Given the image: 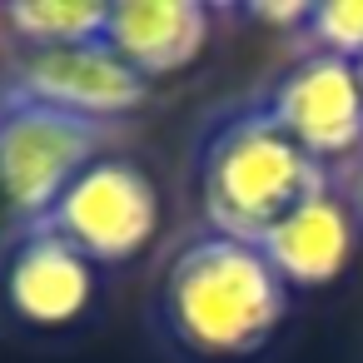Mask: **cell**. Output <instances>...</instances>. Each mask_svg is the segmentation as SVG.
Listing matches in <instances>:
<instances>
[{
    "mask_svg": "<svg viewBox=\"0 0 363 363\" xmlns=\"http://www.w3.org/2000/svg\"><path fill=\"white\" fill-rule=\"evenodd\" d=\"M155 318L189 358H254L289 318V284L274 274L259 244L199 229L164 259Z\"/></svg>",
    "mask_w": 363,
    "mask_h": 363,
    "instance_id": "obj_1",
    "label": "cell"
},
{
    "mask_svg": "<svg viewBox=\"0 0 363 363\" xmlns=\"http://www.w3.org/2000/svg\"><path fill=\"white\" fill-rule=\"evenodd\" d=\"M333 174L308 160L254 100L224 110L194 155V189L204 209V229L259 244L289 209L308 194L328 189Z\"/></svg>",
    "mask_w": 363,
    "mask_h": 363,
    "instance_id": "obj_2",
    "label": "cell"
},
{
    "mask_svg": "<svg viewBox=\"0 0 363 363\" xmlns=\"http://www.w3.org/2000/svg\"><path fill=\"white\" fill-rule=\"evenodd\" d=\"M95 269L130 264L160 234V184L130 155H95L40 219Z\"/></svg>",
    "mask_w": 363,
    "mask_h": 363,
    "instance_id": "obj_3",
    "label": "cell"
},
{
    "mask_svg": "<svg viewBox=\"0 0 363 363\" xmlns=\"http://www.w3.org/2000/svg\"><path fill=\"white\" fill-rule=\"evenodd\" d=\"M105 125L6 95L0 105V199L6 209L21 224H40L50 204L65 194V184L95 155H105Z\"/></svg>",
    "mask_w": 363,
    "mask_h": 363,
    "instance_id": "obj_4",
    "label": "cell"
},
{
    "mask_svg": "<svg viewBox=\"0 0 363 363\" xmlns=\"http://www.w3.org/2000/svg\"><path fill=\"white\" fill-rule=\"evenodd\" d=\"M254 105L328 174L363 155V85L338 55L303 50L254 95Z\"/></svg>",
    "mask_w": 363,
    "mask_h": 363,
    "instance_id": "obj_5",
    "label": "cell"
},
{
    "mask_svg": "<svg viewBox=\"0 0 363 363\" xmlns=\"http://www.w3.org/2000/svg\"><path fill=\"white\" fill-rule=\"evenodd\" d=\"M6 95L110 130L150 100V80H140L105 40H90L65 50H21L6 75Z\"/></svg>",
    "mask_w": 363,
    "mask_h": 363,
    "instance_id": "obj_6",
    "label": "cell"
},
{
    "mask_svg": "<svg viewBox=\"0 0 363 363\" xmlns=\"http://www.w3.org/2000/svg\"><path fill=\"white\" fill-rule=\"evenodd\" d=\"M100 269L45 224H21L0 249V308L26 328H70L90 313Z\"/></svg>",
    "mask_w": 363,
    "mask_h": 363,
    "instance_id": "obj_7",
    "label": "cell"
},
{
    "mask_svg": "<svg viewBox=\"0 0 363 363\" xmlns=\"http://www.w3.org/2000/svg\"><path fill=\"white\" fill-rule=\"evenodd\" d=\"M353 249H358V219H353L348 199L338 194V184L308 194L259 239V254L274 264V274L289 284V294L333 284L348 269Z\"/></svg>",
    "mask_w": 363,
    "mask_h": 363,
    "instance_id": "obj_8",
    "label": "cell"
},
{
    "mask_svg": "<svg viewBox=\"0 0 363 363\" xmlns=\"http://www.w3.org/2000/svg\"><path fill=\"white\" fill-rule=\"evenodd\" d=\"M140 80H164L194 65L209 45V6L199 0H115L100 35Z\"/></svg>",
    "mask_w": 363,
    "mask_h": 363,
    "instance_id": "obj_9",
    "label": "cell"
},
{
    "mask_svg": "<svg viewBox=\"0 0 363 363\" xmlns=\"http://www.w3.org/2000/svg\"><path fill=\"white\" fill-rule=\"evenodd\" d=\"M105 0H16L0 6V26L21 50H65L105 35Z\"/></svg>",
    "mask_w": 363,
    "mask_h": 363,
    "instance_id": "obj_10",
    "label": "cell"
},
{
    "mask_svg": "<svg viewBox=\"0 0 363 363\" xmlns=\"http://www.w3.org/2000/svg\"><path fill=\"white\" fill-rule=\"evenodd\" d=\"M298 35L308 50L358 65L363 60V0H318V6H308V21Z\"/></svg>",
    "mask_w": 363,
    "mask_h": 363,
    "instance_id": "obj_11",
    "label": "cell"
},
{
    "mask_svg": "<svg viewBox=\"0 0 363 363\" xmlns=\"http://www.w3.org/2000/svg\"><path fill=\"white\" fill-rule=\"evenodd\" d=\"M333 184H338V194L348 199V209H353V219H358V229H363V155H358L353 164H343V169L333 174Z\"/></svg>",
    "mask_w": 363,
    "mask_h": 363,
    "instance_id": "obj_12",
    "label": "cell"
},
{
    "mask_svg": "<svg viewBox=\"0 0 363 363\" xmlns=\"http://www.w3.org/2000/svg\"><path fill=\"white\" fill-rule=\"evenodd\" d=\"M0 105H6V75H0Z\"/></svg>",
    "mask_w": 363,
    "mask_h": 363,
    "instance_id": "obj_13",
    "label": "cell"
},
{
    "mask_svg": "<svg viewBox=\"0 0 363 363\" xmlns=\"http://www.w3.org/2000/svg\"><path fill=\"white\" fill-rule=\"evenodd\" d=\"M353 70H358V85H363V60H358V65H353Z\"/></svg>",
    "mask_w": 363,
    "mask_h": 363,
    "instance_id": "obj_14",
    "label": "cell"
}]
</instances>
